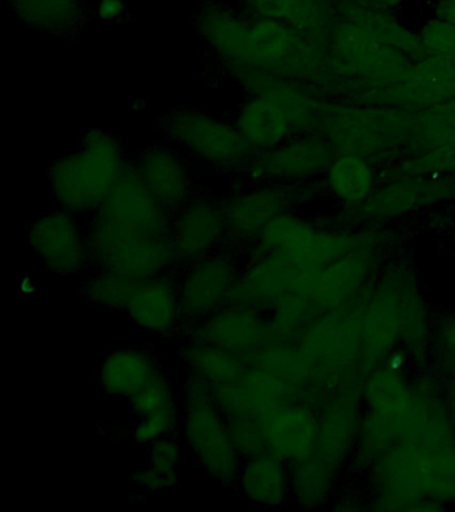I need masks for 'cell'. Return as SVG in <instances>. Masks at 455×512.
<instances>
[{"instance_id":"obj_16","label":"cell","mask_w":455,"mask_h":512,"mask_svg":"<svg viewBox=\"0 0 455 512\" xmlns=\"http://www.w3.org/2000/svg\"><path fill=\"white\" fill-rule=\"evenodd\" d=\"M338 14L341 15V19L359 24L379 42L401 51L411 60H419L427 55L418 34L403 26L383 8L365 2H341Z\"/></svg>"},{"instance_id":"obj_20","label":"cell","mask_w":455,"mask_h":512,"mask_svg":"<svg viewBox=\"0 0 455 512\" xmlns=\"http://www.w3.org/2000/svg\"><path fill=\"white\" fill-rule=\"evenodd\" d=\"M250 3L261 18L286 23L307 38L321 34L329 23L327 0H250Z\"/></svg>"},{"instance_id":"obj_23","label":"cell","mask_w":455,"mask_h":512,"mask_svg":"<svg viewBox=\"0 0 455 512\" xmlns=\"http://www.w3.org/2000/svg\"><path fill=\"white\" fill-rule=\"evenodd\" d=\"M137 284V280L129 276L99 268L98 272L83 282L81 291L87 302L94 306L113 311H126Z\"/></svg>"},{"instance_id":"obj_10","label":"cell","mask_w":455,"mask_h":512,"mask_svg":"<svg viewBox=\"0 0 455 512\" xmlns=\"http://www.w3.org/2000/svg\"><path fill=\"white\" fill-rule=\"evenodd\" d=\"M333 160L334 147L329 140L307 136L258 151L246 168L258 179L297 180L322 174Z\"/></svg>"},{"instance_id":"obj_4","label":"cell","mask_w":455,"mask_h":512,"mask_svg":"<svg viewBox=\"0 0 455 512\" xmlns=\"http://www.w3.org/2000/svg\"><path fill=\"white\" fill-rule=\"evenodd\" d=\"M317 123L334 150L367 158L413 139L417 116L374 108H321Z\"/></svg>"},{"instance_id":"obj_31","label":"cell","mask_w":455,"mask_h":512,"mask_svg":"<svg viewBox=\"0 0 455 512\" xmlns=\"http://www.w3.org/2000/svg\"><path fill=\"white\" fill-rule=\"evenodd\" d=\"M362 2L373 4L375 7L383 8V10H391V8H397L405 3L406 0H362Z\"/></svg>"},{"instance_id":"obj_22","label":"cell","mask_w":455,"mask_h":512,"mask_svg":"<svg viewBox=\"0 0 455 512\" xmlns=\"http://www.w3.org/2000/svg\"><path fill=\"white\" fill-rule=\"evenodd\" d=\"M326 174L331 191L347 203L362 202L373 190L374 171L365 156L341 154L334 158Z\"/></svg>"},{"instance_id":"obj_26","label":"cell","mask_w":455,"mask_h":512,"mask_svg":"<svg viewBox=\"0 0 455 512\" xmlns=\"http://www.w3.org/2000/svg\"><path fill=\"white\" fill-rule=\"evenodd\" d=\"M179 428H181V404L137 419L133 439L135 442L149 446L155 440L179 434Z\"/></svg>"},{"instance_id":"obj_24","label":"cell","mask_w":455,"mask_h":512,"mask_svg":"<svg viewBox=\"0 0 455 512\" xmlns=\"http://www.w3.org/2000/svg\"><path fill=\"white\" fill-rule=\"evenodd\" d=\"M17 12L33 26L66 31L79 20V0H13Z\"/></svg>"},{"instance_id":"obj_27","label":"cell","mask_w":455,"mask_h":512,"mask_svg":"<svg viewBox=\"0 0 455 512\" xmlns=\"http://www.w3.org/2000/svg\"><path fill=\"white\" fill-rule=\"evenodd\" d=\"M231 438L243 460L266 454L267 446L261 420L257 418L229 419Z\"/></svg>"},{"instance_id":"obj_5","label":"cell","mask_w":455,"mask_h":512,"mask_svg":"<svg viewBox=\"0 0 455 512\" xmlns=\"http://www.w3.org/2000/svg\"><path fill=\"white\" fill-rule=\"evenodd\" d=\"M410 60L351 20L339 19L330 30L329 67L335 74L369 84L398 82L410 71Z\"/></svg>"},{"instance_id":"obj_7","label":"cell","mask_w":455,"mask_h":512,"mask_svg":"<svg viewBox=\"0 0 455 512\" xmlns=\"http://www.w3.org/2000/svg\"><path fill=\"white\" fill-rule=\"evenodd\" d=\"M27 239L42 266L53 274H79L93 264L87 231L78 223L77 215L63 208L38 216Z\"/></svg>"},{"instance_id":"obj_25","label":"cell","mask_w":455,"mask_h":512,"mask_svg":"<svg viewBox=\"0 0 455 512\" xmlns=\"http://www.w3.org/2000/svg\"><path fill=\"white\" fill-rule=\"evenodd\" d=\"M129 406L135 418L141 419L167 408L179 406V398L175 394L173 384L162 371L157 378L151 380L143 390L129 400Z\"/></svg>"},{"instance_id":"obj_12","label":"cell","mask_w":455,"mask_h":512,"mask_svg":"<svg viewBox=\"0 0 455 512\" xmlns=\"http://www.w3.org/2000/svg\"><path fill=\"white\" fill-rule=\"evenodd\" d=\"M187 335L193 342L213 344L243 356L259 347L266 330L257 310L226 306L199 322H190Z\"/></svg>"},{"instance_id":"obj_9","label":"cell","mask_w":455,"mask_h":512,"mask_svg":"<svg viewBox=\"0 0 455 512\" xmlns=\"http://www.w3.org/2000/svg\"><path fill=\"white\" fill-rule=\"evenodd\" d=\"M175 259L182 266L213 254L229 234L225 207L211 200H190L171 223Z\"/></svg>"},{"instance_id":"obj_21","label":"cell","mask_w":455,"mask_h":512,"mask_svg":"<svg viewBox=\"0 0 455 512\" xmlns=\"http://www.w3.org/2000/svg\"><path fill=\"white\" fill-rule=\"evenodd\" d=\"M181 358L191 374L201 376L211 386L234 382L247 368L242 355L193 340L182 347Z\"/></svg>"},{"instance_id":"obj_17","label":"cell","mask_w":455,"mask_h":512,"mask_svg":"<svg viewBox=\"0 0 455 512\" xmlns=\"http://www.w3.org/2000/svg\"><path fill=\"white\" fill-rule=\"evenodd\" d=\"M285 203L282 191L275 187H263L234 196L225 207L229 234L241 240H249L262 234L267 224L279 215Z\"/></svg>"},{"instance_id":"obj_19","label":"cell","mask_w":455,"mask_h":512,"mask_svg":"<svg viewBox=\"0 0 455 512\" xmlns=\"http://www.w3.org/2000/svg\"><path fill=\"white\" fill-rule=\"evenodd\" d=\"M235 487L250 503L277 506L285 495L281 462L270 452L243 460Z\"/></svg>"},{"instance_id":"obj_29","label":"cell","mask_w":455,"mask_h":512,"mask_svg":"<svg viewBox=\"0 0 455 512\" xmlns=\"http://www.w3.org/2000/svg\"><path fill=\"white\" fill-rule=\"evenodd\" d=\"M125 0H98L95 4V11L99 18L106 22H114L125 14Z\"/></svg>"},{"instance_id":"obj_11","label":"cell","mask_w":455,"mask_h":512,"mask_svg":"<svg viewBox=\"0 0 455 512\" xmlns=\"http://www.w3.org/2000/svg\"><path fill=\"white\" fill-rule=\"evenodd\" d=\"M131 322L139 330L157 336H169L182 327L183 315L177 279L167 274L138 282L126 308Z\"/></svg>"},{"instance_id":"obj_3","label":"cell","mask_w":455,"mask_h":512,"mask_svg":"<svg viewBox=\"0 0 455 512\" xmlns=\"http://www.w3.org/2000/svg\"><path fill=\"white\" fill-rule=\"evenodd\" d=\"M170 231L169 212L159 206L135 172L127 168L95 212L87 230L91 260L99 266L123 244L169 235Z\"/></svg>"},{"instance_id":"obj_8","label":"cell","mask_w":455,"mask_h":512,"mask_svg":"<svg viewBox=\"0 0 455 512\" xmlns=\"http://www.w3.org/2000/svg\"><path fill=\"white\" fill-rule=\"evenodd\" d=\"M238 276L234 260L217 252L185 266L177 282L186 320L199 322L226 307Z\"/></svg>"},{"instance_id":"obj_13","label":"cell","mask_w":455,"mask_h":512,"mask_svg":"<svg viewBox=\"0 0 455 512\" xmlns=\"http://www.w3.org/2000/svg\"><path fill=\"white\" fill-rule=\"evenodd\" d=\"M133 171L159 206L169 214L190 202V171L185 160L173 148H149L139 156Z\"/></svg>"},{"instance_id":"obj_30","label":"cell","mask_w":455,"mask_h":512,"mask_svg":"<svg viewBox=\"0 0 455 512\" xmlns=\"http://www.w3.org/2000/svg\"><path fill=\"white\" fill-rule=\"evenodd\" d=\"M435 18L445 20L455 26V0H438L437 6H435Z\"/></svg>"},{"instance_id":"obj_15","label":"cell","mask_w":455,"mask_h":512,"mask_svg":"<svg viewBox=\"0 0 455 512\" xmlns=\"http://www.w3.org/2000/svg\"><path fill=\"white\" fill-rule=\"evenodd\" d=\"M235 127L254 151H266L286 142L294 124L273 99L255 94L242 107Z\"/></svg>"},{"instance_id":"obj_18","label":"cell","mask_w":455,"mask_h":512,"mask_svg":"<svg viewBox=\"0 0 455 512\" xmlns=\"http://www.w3.org/2000/svg\"><path fill=\"white\" fill-rule=\"evenodd\" d=\"M182 443L179 434L150 443L145 467L131 476L134 486L147 494H159L174 487L181 476Z\"/></svg>"},{"instance_id":"obj_2","label":"cell","mask_w":455,"mask_h":512,"mask_svg":"<svg viewBox=\"0 0 455 512\" xmlns=\"http://www.w3.org/2000/svg\"><path fill=\"white\" fill-rule=\"evenodd\" d=\"M126 170L117 139L107 132L91 131L74 154L53 164L51 190L63 210L95 214Z\"/></svg>"},{"instance_id":"obj_14","label":"cell","mask_w":455,"mask_h":512,"mask_svg":"<svg viewBox=\"0 0 455 512\" xmlns=\"http://www.w3.org/2000/svg\"><path fill=\"white\" fill-rule=\"evenodd\" d=\"M161 372V364L153 352L126 347L111 351L103 358L97 380L106 395L129 402Z\"/></svg>"},{"instance_id":"obj_32","label":"cell","mask_w":455,"mask_h":512,"mask_svg":"<svg viewBox=\"0 0 455 512\" xmlns=\"http://www.w3.org/2000/svg\"><path fill=\"white\" fill-rule=\"evenodd\" d=\"M339 2H362V0H339Z\"/></svg>"},{"instance_id":"obj_6","label":"cell","mask_w":455,"mask_h":512,"mask_svg":"<svg viewBox=\"0 0 455 512\" xmlns=\"http://www.w3.org/2000/svg\"><path fill=\"white\" fill-rule=\"evenodd\" d=\"M171 142L211 166L231 170L247 166L253 148L237 127L194 110H181L166 119Z\"/></svg>"},{"instance_id":"obj_28","label":"cell","mask_w":455,"mask_h":512,"mask_svg":"<svg viewBox=\"0 0 455 512\" xmlns=\"http://www.w3.org/2000/svg\"><path fill=\"white\" fill-rule=\"evenodd\" d=\"M418 36L427 55L445 56V58L455 55L453 24L439 18L431 19L423 24Z\"/></svg>"},{"instance_id":"obj_1","label":"cell","mask_w":455,"mask_h":512,"mask_svg":"<svg viewBox=\"0 0 455 512\" xmlns=\"http://www.w3.org/2000/svg\"><path fill=\"white\" fill-rule=\"evenodd\" d=\"M179 404V436L199 470L214 482L235 487L243 459L231 438L229 419L215 403L213 386L190 372Z\"/></svg>"}]
</instances>
